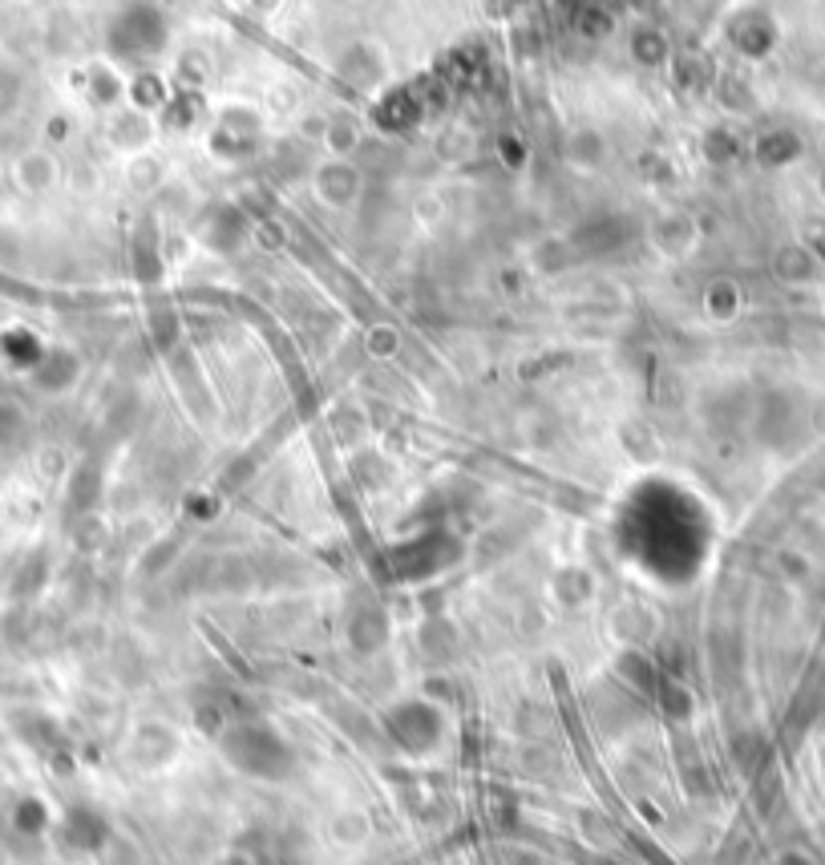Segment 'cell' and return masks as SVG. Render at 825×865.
I'll use <instances>...</instances> for the list:
<instances>
[{
	"label": "cell",
	"mask_w": 825,
	"mask_h": 865,
	"mask_svg": "<svg viewBox=\"0 0 825 865\" xmlns=\"http://www.w3.org/2000/svg\"><path fill=\"white\" fill-rule=\"evenodd\" d=\"M312 187L332 211H345L348 202H357V195H360V175L348 167V162H324V167L316 170Z\"/></svg>",
	"instance_id": "obj_1"
},
{
	"label": "cell",
	"mask_w": 825,
	"mask_h": 865,
	"mask_svg": "<svg viewBox=\"0 0 825 865\" xmlns=\"http://www.w3.org/2000/svg\"><path fill=\"white\" fill-rule=\"evenodd\" d=\"M17 182H21L24 190L53 187V162H49V158H41V155H29L21 167H17Z\"/></svg>",
	"instance_id": "obj_2"
},
{
	"label": "cell",
	"mask_w": 825,
	"mask_h": 865,
	"mask_svg": "<svg viewBox=\"0 0 825 865\" xmlns=\"http://www.w3.org/2000/svg\"><path fill=\"white\" fill-rule=\"evenodd\" d=\"M332 837L340 845H357L368 837V817H360V813H340L332 822Z\"/></svg>",
	"instance_id": "obj_3"
}]
</instances>
